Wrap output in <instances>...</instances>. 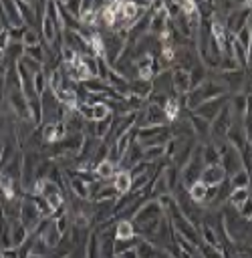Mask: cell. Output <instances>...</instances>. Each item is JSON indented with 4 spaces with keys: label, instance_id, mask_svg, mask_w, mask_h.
Masks as SVG:
<instances>
[{
    "label": "cell",
    "instance_id": "cell-1",
    "mask_svg": "<svg viewBox=\"0 0 252 258\" xmlns=\"http://www.w3.org/2000/svg\"><path fill=\"white\" fill-rule=\"evenodd\" d=\"M18 220H20V224H22L30 234L36 230V226H38L40 220H42V216H40V212H38V208H36V204H34V200H32L30 194H22V198H20Z\"/></svg>",
    "mask_w": 252,
    "mask_h": 258
},
{
    "label": "cell",
    "instance_id": "cell-2",
    "mask_svg": "<svg viewBox=\"0 0 252 258\" xmlns=\"http://www.w3.org/2000/svg\"><path fill=\"white\" fill-rule=\"evenodd\" d=\"M161 216H165V214H163V208H161L159 202L153 198V200H143V204H141V206L137 208V212L133 214L131 222H133L135 226H139V224H147V222L159 220Z\"/></svg>",
    "mask_w": 252,
    "mask_h": 258
},
{
    "label": "cell",
    "instance_id": "cell-3",
    "mask_svg": "<svg viewBox=\"0 0 252 258\" xmlns=\"http://www.w3.org/2000/svg\"><path fill=\"white\" fill-rule=\"evenodd\" d=\"M228 103V95H222V97H214V99H208V101H202L196 109H194V113L196 115H200V117H204V119H208V121H212L218 113H220V109L224 107Z\"/></svg>",
    "mask_w": 252,
    "mask_h": 258
},
{
    "label": "cell",
    "instance_id": "cell-4",
    "mask_svg": "<svg viewBox=\"0 0 252 258\" xmlns=\"http://www.w3.org/2000/svg\"><path fill=\"white\" fill-rule=\"evenodd\" d=\"M20 169H22V151H14L4 163H2V175L10 177L20 187Z\"/></svg>",
    "mask_w": 252,
    "mask_h": 258
},
{
    "label": "cell",
    "instance_id": "cell-5",
    "mask_svg": "<svg viewBox=\"0 0 252 258\" xmlns=\"http://www.w3.org/2000/svg\"><path fill=\"white\" fill-rule=\"evenodd\" d=\"M226 177H228V175H226V171H224V167H222L220 163L204 165V167H202V173H200V181L206 183L208 187H212V185H220Z\"/></svg>",
    "mask_w": 252,
    "mask_h": 258
},
{
    "label": "cell",
    "instance_id": "cell-6",
    "mask_svg": "<svg viewBox=\"0 0 252 258\" xmlns=\"http://www.w3.org/2000/svg\"><path fill=\"white\" fill-rule=\"evenodd\" d=\"M141 157H143V147H141L137 141H131V145L127 147V151L121 155V159H119V163H117V169H127V171H129L135 163L143 161Z\"/></svg>",
    "mask_w": 252,
    "mask_h": 258
},
{
    "label": "cell",
    "instance_id": "cell-7",
    "mask_svg": "<svg viewBox=\"0 0 252 258\" xmlns=\"http://www.w3.org/2000/svg\"><path fill=\"white\" fill-rule=\"evenodd\" d=\"M171 89H173V95H185L192 85H190V71L185 69H171Z\"/></svg>",
    "mask_w": 252,
    "mask_h": 258
},
{
    "label": "cell",
    "instance_id": "cell-8",
    "mask_svg": "<svg viewBox=\"0 0 252 258\" xmlns=\"http://www.w3.org/2000/svg\"><path fill=\"white\" fill-rule=\"evenodd\" d=\"M8 232H10V244L12 248H20L26 244L30 232L20 224V220H10L8 222Z\"/></svg>",
    "mask_w": 252,
    "mask_h": 258
},
{
    "label": "cell",
    "instance_id": "cell-9",
    "mask_svg": "<svg viewBox=\"0 0 252 258\" xmlns=\"http://www.w3.org/2000/svg\"><path fill=\"white\" fill-rule=\"evenodd\" d=\"M0 6H2V12H4L8 26H24L20 12H18V6H16V0H0Z\"/></svg>",
    "mask_w": 252,
    "mask_h": 258
},
{
    "label": "cell",
    "instance_id": "cell-10",
    "mask_svg": "<svg viewBox=\"0 0 252 258\" xmlns=\"http://www.w3.org/2000/svg\"><path fill=\"white\" fill-rule=\"evenodd\" d=\"M185 113H187V119H190V123H192V127H194V135L208 141V137H210V121L204 119V117H200V115H196L194 111L190 113V111L185 109Z\"/></svg>",
    "mask_w": 252,
    "mask_h": 258
},
{
    "label": "cell",
    "instance_id": "cell-11",
    "mask_svg": "<svg viewBox=\"0 0 252 258\" xmlns=\"http://www.w3.org/2000/svg\"><path fill=\"white\" fill-rule=\"evenodd\" d=\"M131 181H133V177H131V173L127 169H117L113 179H111V183H113V187H115V191L119 196L131 191Z\"/></svg>",
    "mask_w": 252,
    "mask_h": 258
},
{
    "label": "cell",
    "instance_id": "cell-12",
    "mask_svg": "<svg viewBox=\"0 0 252 258\" xmlns=\"http://www.w3.org/2000/svg\"><path fill=\"white\" fill-rule=\"evenodd\" d=\"M202 161H204V165L220 163V149L212 139L202 141Z\"/></svg>",
    "mask_w": 252,
    "mask_h": 258
},
{
    "label": "cell",
    "instance_id": "cell-13",
    "mask_svg": "<svg viewBox=\"0 0 252 258\" xmlns=\"http://www.w3.org/2000/svg\"><path fill=\"white\" fill-rule=\"evenodd\" d=\"M115 171H117V165H115L113 161H109V159H103V161H99V163L93 167L95 177L101 179V181H111L113 175H115Z\"/></svg>",
    "mask_w": 252,
    "mask_h": 258
},
{
    "label": "cell",
    "instance_id": "cell-14",
    "mask_svg": "<svg viewBox=\"0 0 252 258\" xmlns=\"http://www.w3.org/2000/svg\"><path fill=\"white\" fill-rule=\"evenodd\" d=\"M135 236V226L131 220H119L113 228V240H129Z\"/></svg>",
    "mask_w": 252,
    "mask_h": 258
},
{
    "label": "cell",
    "instance_id": "cell-15",
    "mask_svg": "<svg viewBox=\"0 0 252 258\" xmlns=\"http://www.w3.org/2000/svg\"><path fill=\"white\" fill-rule=\"evenodd\" d=\"M165 157V145H161V143H155V145H147V147H143V161H147V163H157V161H161Z\"/></svg>",
    "mask_w": 252,
    "mask_h": 258
},
{
    "label": "cell",
    "instance_id": "cell-16",
    "mask_svg": "<svg viewBox=\"0 0 252 258\" xmlns=\"http://www.w3.org/2000/svg\"><path fill=\"white\" fill-rule=\"evenodd\" d=\"M157 250H159V248H157L151 240H147V238H139V240H137V244H135L137 258H155Z\"/></svg>",
    "mask_w": 252,
    "mask_h": 258
},
{
    "label": "cell",
    "instance_id": "cell-17",
    "mask_svg": "<svg viewBox=\"0 0 252 258\" xmlns=\"http://www.w3.org/2000/svg\"><path fill=\"white\" fill-rule=\"evenodd\" d=\"M161 173H163L165 183H167V189H169V194H171V191L179 185V169H177L173 163H167V165L161 167Z\"/></svg>",
    "mask_w": 252,
    "mask_h": 258
},
{
    "label": "cell",
    "instance_id": "cell-18",
    "mask_svg": "<svg viewBox=\"0 0 252 258\" xmlns=\"http://www.w3.org/2000/svg\"><path fill=\"white\" fill-rule=\"evenodd\" d=\"M69 191L75 196V198H81V200H89V183H85L83 179L79 177H69Z\"/></svg>",
    "mask_w": 252,
    "mask_h": 258
},
{
    "label": "cell",
    "instance_id": "cell-19",
    "mask_svg": "<svg viewBox=\"0 0 252 258\" xmlns=\"http://www.w3.org/2000/svg\"><path fill=\"white\" fill-rule=\"evenodd\" d=\"M206 194H208V185L202 183V181H196L187 187V198L198 204V206H204V200H206Z\"/></svg>",
    "mask_w": 252,
    "mask_h": 258
},
{
    "label": "cell",
    "instance_id": "cell-20",
    "mask_svg": "<svg viewBox=\"0 0 252 258\" xmlns=\"http://www.w3.org/2000/svg\"><path fill=\"white\" fill-rule=\"evenodd\" d=\"M246 200H250V187H232L230 189V194H228V206H232L234 210L242 204V202H246Z\"/></svg>",
    "mask_w": 252,
    "mask_h": 258
},
{
    "label": "cell",
    "instance_id": "cell-21",
    "mask_svg": "<svg viewBox=\"0 0 252 258\" xmlns=\"http://www.w3.org/2000/svg\"><path fill=\"white\" fill-rule=\"evenodd\" d=\"M109 115H113L109 103H93V105H89V121H99V119H105Z\"/></svg>",
    "mask_w": 252,
    "mask_h": 258
},
{
    "label": "cell",
    "instance_id": "cell-22",
    "mask_svg": "<svg viewBox=\"0 0 252 258\" xmlns=\"http://www.w3.org/2000/svg\"><path fill=\"white\" fill-rule=\"evenodd\" d=\"M228 183H230V187H250V171L240 169V171L232 173L228 177Z\"/></svg>",
    "mask_w": 252,
    "mask_h": 258
},
{
    "label": "cell",
    "instance_id": "cell-23",
    "mask_svg": "<svg viewBox=\"0 0 252 258\" xmlns=\"http://www.w3.org/2000/svg\"><path fill=\"white\" fill-rule=\"evenodd\" d=\"M234 38L246 48V50H250V46H252V24L250 22H246L236 34H234Z\"/></svg>",
    "mask_w": 252,
    "mask_h": 258
},
{
    "label": "cell",
    "instance_id": "cell-24",
    "mask_svg": "<svg viewBox=\"0 0 252 258\" xmlns=\"http://www.w3.org/2000/svg\"><path fill=\"white\" fill-rule=\"evenodd\" d=\"M24 56H28V58H32V60H36V62L44 64V58H46L44 44H42V42H38V44H34V46H24Z\"/></svg>",
    "mask_w": 252,
    "mask_h": 258
},
{
    "label": "cell",
    "instance_id": "cell-25",
    "mask_svg": "<svg viewBox=\"0 0 252 258\" xmlns=\"http://www.w3.org/2000/svg\"><path fill=\"white\" fill-rule=\"evenodd\" d=\"M40 42V32L36 26H26L24 28V34H22V44L24 46H34Z\"/></svg>",
    "mask_w": 252,
    "mask_h": 258
},
{
    "label": "cell",
    "instance_id": "cell-26",
    "mask_svg": "<svg viewBox=\"0 0 252 258\" xmlns=\"http://www.w3.org/2000/svg\"><path fill=\"white\" fill-rule=\"evenodd\" d=\"M32 85H34L36 95L40 97V95L44 93V89H48V85H46V73H44V71L34 73V75H32Z\"/></svg>",
    "mask_w": 252,
    "mask_h": 258
},
{
    "label": "cell",
    "instance_id": "cell-27",
    "mask_svg": "<svg viewBox=\"0 0 252 258\" xmlns=\"http://www.w3.org/2000/svg\"><path fill=\"white\" fill-rule=\"evenodd\" d=\"M6 101V83H4V67H0V107Z\"/></svg>",
    "mask_w": 252,
    "mask_h": 258
},
{
    "label": "cell",
    "instance_id": "cell-28",
    "mask_svg": "<svg viewBox=\"0 0 252 258\" xmlns=\"http://www.w3.org/2000/svg\"><path fill=\"white\" fill-rule=\"evenodd\" d=\"M10 44V36H8V28H0V50L4 52V48Z\"/></svg>",
    "mask_w": 252,
    "mask_h": 258
},
{
    "label": "cell",
    "instance_id": "cell-29",
    "mask_svg": "<svg viewBox=\"0 0 252 258\" xmlns=\"http://www.w3.org/2000/svg\"><path fill=\"white\" fill-rule=\"evenodd\" d=\"M89 10H95V0H81V14Z\"/></svg>",
    "mask_w": 252,
    "mask_h": 258
},
{
    "label": "cell",
    "instance_id": "cell-30",
    "mask_svg": "<svg viewBox=\"0 0 252 258\" xmlns=\"http://www.w3.org/2000/svg\"><path fill=\"white\" fill-rule=\"evenodd\" d=\"M115 258H137V252H135V248H129V250H123L121 254H117Z\"/></svg>",
    "mask_w": 252,
    "mask_h": 258
},
{
    "label": "cell",
    "instance_id": "cell-31",
    "mask_svg": "<svg viewBox=\"0 0 252 258\" xmlns=\"http://www.w3.org/2000/svg\"><path fill=\"white\" fill-rule=\"evenodd\" d=\"M131 2H135L139 8H143V10H149V6H151V2L153 0H131Z\"/></svg>",
    "mask_w": 252,
    "mask_h": 258
},
{
    "label": "cell",
    "instance_id": "cell-32",
    "mask_svg": "<svg viewBox=\"0 0 252 258\" xmlns=\"http://www.w3.org/2000/svg\"><path fill=\"white\" fill-rule=\"evenodd\" d=\"M8 226V220H6V216L2 214V208H0V234L4 232V228Z\"/></svg>",
    "mask_w": 252,
    "mask_h": 258
},
{
    "label": "cell",
    "instance_id": "cell-33",
    "mask_svg": "<svg viewBox=\"0 0 252 258\" xmlns=\"http://www.w3.org/2000/svg\"><path fill=\"white\" fill-rule=\"evenodd\" d=\"M2 153H4V139L0 137V163H2Z\"/></svg>",
    "mask_w": 252,
    "mask_h": 258
},
{
    "label": "cell",
    "instance_id": "cell-34",
    "mask_svg": "<svg viewBox=\"0 0 252 258\" xmlns=\"http://www.w3.org/2000/svg\"><path fill=\"white\" fill-rule=\"evenodd\" d=\"M22 2H26V4H36L38 0H22Z\"/></svg>",
    "mask_w": 252,
    "mask_h": 258
},
{
    "label": "cell",
    "instance_id": "cell-35",
    "mask_svg": "<svg viewBox=\"0 0 252 258\" xmlns=\"http://www.w3.org/2000/svg\"><path fill=\"white\" fill-rule=\"evenodd\" d=\"M155 258H157V254H155Z\"/></svg>",
    "mask_w": 252,
    "mask_h": 258
},
{
    "label": "cell",
    "instance_id": "cell-36",
    "mask_svg": "<svg viewBox=\"0 0 252 258\" xmlns=\"http://www.w3.org/2000/svg\"><path fill=\"white\" fill-rule=\"evenodd\" d=\"M0 250H2V248H0Z\"/></svg>",
    "mask_w": 252,
    "mask_h": 258
}]
</instances>
